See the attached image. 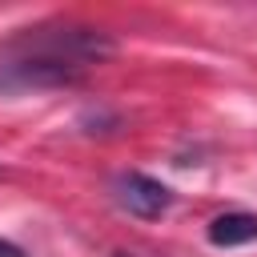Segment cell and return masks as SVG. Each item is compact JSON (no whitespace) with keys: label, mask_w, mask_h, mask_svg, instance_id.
Masks as SVG:
<instances>
[{"label":"cell","mask_w":257,"mask_h":257,"mask_svg":"<svg viewBox=\"0 0 257 257\" xmlns=\"http://www.w3.org/2000/svg\"><path fill=\"white\" fill-rule=\"evenodd\" d=\"M112 36L80 24H44L24 28L0 48V92H36L68 88L92 64L112 56Z\"/></svg>","instance_id":"6da1fadb"},{"label":"cell","mask_w":257,"mask_h":257,"mask_svg":"<svg viewBox=\"0 0 257 257\" xmlns=\"http://www.w3.org/2000/svg\"><path fill=\"white\" fill-rule=\"evenodd\" d=\"M112 189H116L120 209H128V213L141 217V221H157L161 213L173 209V189H169L165 181L149 177V173H120Z\"/></svg>","instance_id":"7a4b0ae2"},{"label":"cell","mask_w":257,"mask_h":257,"mask_svg":"<svg viewBox=\"0 0 257 257\" xmlns=\"http://www.w3.org/2000/svg\"><path fill=\"white\" fill-rule=\"evenodd\" d=\"M205 237H209L217 249H237V245H249V241H257V217H253V213H241V209L221 213V217H213V221H209Z\"/></svg>","instance_id":"3957f363"},{"label":"cell","mask_w":257,"mask_h":257,"mask_svg":"<svg viewBox=\"0 0 257 257\" xmlns=\"http://www.w3.org/2000/svg\"><path fill=\"white\" fill-rule=\"evenodd\" d=\"M0 257H24L16 245H8V241H0Z\"/></svg>","instance_id":"277c9868"}]
</instances>
